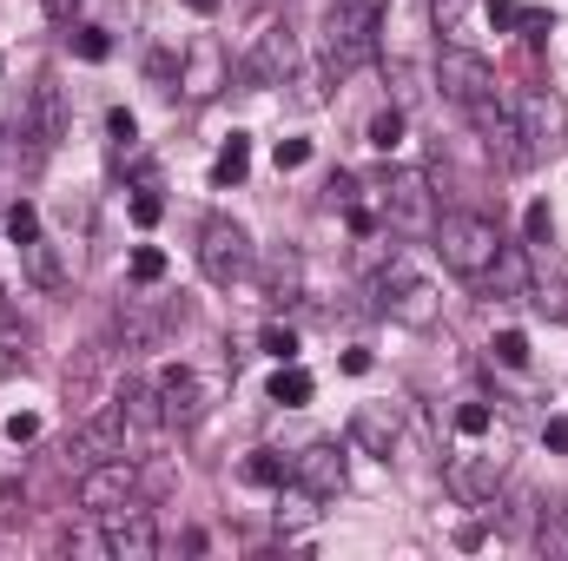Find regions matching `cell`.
<instances>
[{"mask_svg": "<svg viewBox=\"0 0 568 561\" xmlns=\"http://www.w3.org/2000/svg\"><path fill=\"white\" fill-rule=\"evenodd\" d=\"M377 53V0H331L324 13V73L351 80Z\"/></svg>", "mask_w": 568, "mask_h": 561, "instance_id": "obj_1", "label": "cell"}, {"mask_svg": "<svg viewBox=\"0 0 568 561\" xmlns=\"http://www.w3.org/2000/svg\"><path fill=\"white\" fill-rule=\"evenodd\" d=\"M429 238H436L443 265L469 284L483 278V272L496 265V252H503V232H496V218H483V212H443Z\"/></svg>", "mask_w": 568, "mask_h": 561, "instance_id": "obj_2", "label": "cell"}, {"mask_svg": "<svg viewBox=\"0 0 568 561\" xmlns=\"http://www.w3.org/2000/svg\"><path fill=\"white\" fill-rule=\"evenodd\" d=\"M377 212H384V225L404 232V238H429V232H436V192H429V178L417 172V165L384 172V185H377Z\"/></svg>", "mask_w": 568, "mask_h": 561, "instance_id": "obj_3", "label": "cell"}, {"mask_svg": "<svg viewBox=\"0 0 568 561\" xmlns=\"http://www.w3.org/2000/svg\"><path fill=\"white\" fill-rule=\"evenodd\" d=\"M509 482V456L503 449H489L483 436L476 442H463L449 462H443V489L456 496V502H469V509H483V502H496V489Z\"/></svg>", "mask_w": 568, "mask_h": 561, "instance_id": "obj_4", "label": "cell"}, {"mask_svg": "<svg viewBox=\"0 0 568 561\" xmlns=\"http://www.w3.org/2000/svg\"><path fill=\"white\" fill-rule=\"evenodd\" d=\"M377 310L390 317V324H404V330H429L436 317H443V297H436V284L417 278L410 265H390V272H377Z\"/></svg>", "mask_w": 568, "mask_h": 561, "instance_id": "obj_5", "label": "cell"}, {"mask_svg": "<svg viewBox=\"0 0 568 561\" xmlns=\"http://www.w3.org/2000/svg\"><path fill=\"white\" fill-rule=\"evenodd\" d=\"M199 272L212 284H239L252 272V232L239 218H205L199 225Z\"/></svg>", "mask_w": 568, "mask_h": 561, "instance_id": "obj_6", "label": "cell"}, {"mask_svg": "<svg viewBox=\"0 0 568 561\" xmlns=\"http://www.w3.org/2000/svg\"><path fill=\"white\" fill-rule=\"evenodd\" d=\"M516 126H523L529 159H556L562 140H568V100L556 86H529V93L516 100Z\"/></svg>", "mask_w": 568, "mask_h": 561, "instance_id": "obj_7", "label": "cell"}, {"mask_svg": "<svg viewBox=\"0 0 568 561\" xmlns=\"http://www.w3.org/2000/svg\"><path fill=\"white\" fill-rule=\"evenodd\" d=\"M436 86H443V100L449 106H476V100H489V93H503V80H496V67L476 53V47H443V60H436Z\"/></svg>", "mask_w": 568, "mask_h": 561, "instance_id": "obj_8", "label": "cell"}, {"mask_svg": "<svg viewBox=\"0 0 568 561\" xmlns=\"http://www.w3.org/2000/svg\"><path fill=\"white\" fill-rule=\"evenodd\" d=\"M232 86V53H225V40H192L185 53H179V93L192 100V106H205V100H219Z\"/></svg>", "mask_w": 568, "mask_h": 561, "instance_id": "obj_9", "label": "cell"}, {"mask_svg": "<svg viewBox=\"0 0 568 561\" xmlns=\"http://www.w3.org/2000/svg\"><path fill=\"white\" fill-rule=\"evenodd\" d=\"M133 496H140V469H133V456L87 462V469H80V489H73V502H80L87 516H106V509H120V502H133Z\"/></svg>", "mask_w": 568, "mask_h": 561, "instance_id": "obj_10", "label": "cell"}, {"mask_svg": "<svg viewBox=\"0 0 568 561\" xmlns=\"http://www.w3.org/2000/svg\"><path fill=\"white\" fill-rule=\"evenodd\" d=\"M297 73V40H291V27H258V40H252V53L239 60V80L245 86H258V93H272Z\"/></svg>", "mask_w": 568, "mask_h": 561, "instance_id": "obj_11", "label": "cell"}, {"mask_svg": "<svg viewBox=\"0 0 568 561\" xmlns=\"http://www.w3.org/2000/svg\"><path fill=\"white\" fill-rule=\"evenodd\" d=\"M344 482H351V469H344V449L337 442H304L291 456V489H304L311 502H337Z\"/></svg>", "mask_w": 568, "mask_h": 561, "instance_id": "obj_12", "label": "cell"}, {"mask_svg": "<svg viewBox=\"0 0 568 561\" xmlns=\"http://www.w3.org/2000/svg\"><path fill=\"white\" fill-rule=\"evenodd\" d=\"M469 126L483 133V145H489V159L496 165H529V145H523V126H516V106L503 100V93H489V100H476L469 106Z\"/></svg>", "mask_w": 568, "mask_h": 561, "instance_id": "obj_13", "label": "cell"}, {"mask_svg": "<svg viewBox=\"0 0 568 561\" xmlns=\"http://www.w3.org/2000/svg\"><path fill=\"white\" fill-rule=\"evenodd\" d=\"M100 542H106L113 561H152L159 555V529H152V516H145L140 502L106 509V516H100Z\"/></svg>", "mask_w": 568, "mask_h": 561, "instance_id": "obj_14", "label": "cell"}, {"mask_svg": "<svg viewBox=\"0 0 568 561\" xmlns=\"http://www.w3.org/2000/svg\"><path fill=\"white\" fill-rule=\"evenodd\" d=\"M152 390H159V404H165V429H199V417H205V384H199V370L165 364V370L152 377Z\"/></svg>", "mask_w": 568, "mask_h": 561, "instance_id": "obj_15", "label": "cell"}, {"mask_svg": "<svg viewBox=\"0 0 568 561\" xmlns=\"http://www.w3.org/2000/svg\"><path fill=\"white\" fill-rule=\"evenodd\" d=\"M73 456H80V462H113V456H133V436H126V410H120V404L93 410V417L80 422V436H73Z\"/></svg>", "mask_w": 568, "mask_h": 561, "instance_id": "obj_16", "label": "cell"}, {"mask_svg": "<svg viewBox=\"0 0 568 561\" xmlns=\"http://www.w3.org/2000/svg\"><path fill=\"white\" fill-rule=\"evenodd\" d=\"M351 442H357L364 456L390 462V456H397V442H404V422H397L390 404H357V410H351Z\"/></svg>", "mask_w": 568, "mask_h": 561, "instance_id": "obj_17", "label": "cell"}, {"mask_svg": "<svg viewBox=\"0 0 568 561\" xmlns=\"http://www.w3.org/2000/svg\"><path fill=\"white\" fill-rule=\"evenodd\" d=\"M120 410H126V436H133V456H140V449H152V442L165 436V404H159V390H152V384H140V377H133V384L120 390Z\"/></svg>", "mask_w": 568, "mask_h": 561, "instance_id": "obj_18", "label": "cell"}, {"mask_svg": "<svg viewBox=\"0 0 568 561\" xmlns=\"http://www.w3.org/2000/svg\"><path fill=\"white\" fill-rule=\"evenodd\" d=\"M27 120H33V133L47 145H60L73 133V113H67V86L53 80V73H40V86H33V106H27Z\"/></svg>", "mask_w": 568, "mask_h": 561, "instance_id": "obj_19", "label": "cell"}, {"mask_svg": "<svg viewBox=\"0 0 568 561\" xmlns=\"http://www.w3.org/2000/svg\"><path fill=\"white\" fill-rule=\"evenodd\" d=\"M476 284H483L489 297H529V284H536V272H529V245H509V238H503L496 265H489Z\"/></svg>", "mask_w": 568, "mask_h": 561, "instance_id": "obj_20", "label": "cell"}, {"mask_svg": "<svg viewBox=\"0 0 568 561\" xmlns=\"http://www.w3.org/2000/svg\"><path fill=\"white\" fill-rule=\"evenodd\" d=\"M258 284H265V304H297L304 297V258L291 252V245H278L272 258H265V272H258Z\"/></svg>", "mask_w": 568, "mask_h": 561, "instance_id": "obj_21", "label": "cell"}, {"mask_svg": "<svg viewBox=\"0 0 568 561\" xmlns=\"http://www.w3.org/2000/svg\"><path fill=\"white\" fill-rule=\"evenodd\" d=\"M172 317H179V310H152L145 297H126V304H120V337H126V350H152Z\"/></svg>", "mask_w": 568, "mask_h": 561, "instance_id": "obj_22", "label": "cell"}, {"mask_svg": "<svg viewBox=\"0 0 568 561\" xmlns=\"http://www.w3.org/2000/svg\"><path fill=\"white\" fill-rule=\"evenodd\" d=\"M20 272L40 284V290H60V284H67V265H60V245H53V238L20 245Z\"/></svg>", "mask_w": 568, "mask_h": 561, "instance_id": "obj_23", "label": "cell"}, {"mask_svg": "<svg viewBox=\"0 0 568 561\" xmlns=\"http://www.w3.org/2000/svg\"><path fill=\"white\" fill-rule=\"evenodd\" d=\"M27 364H33V330L0 310V377H20Z\"/></svg>", "mask_w": 568, "mask_h": 561, "instance_id": "obj_24", "label": "cell"}, {"mask_svg": "<svg viewBox=\"0 0 568 561\" xmlns=\"http://www.w3.org/2000/svg\"><path fill=\"white\" fill-rule=\"evenodd\" d=\"M469 20H476V0H429V27L449 47H469Z\"/></svg>", "mask_w": 568, "mask_h": 561, "instance_id": "obj_25", "label": "cell"}, {"mask_svg": "<svg viewBox=\"0 0 568 561\" xmlns=\"http://www.w3.org/2000/svg\"><path fill=\"white\" fill-rule=\"evenodd\" d=\"M239 476H245L252 489H284V482H291V462H284L278 449H252V456L239 462Z\"/></svg>", "mask_w": 568, "mask_h": 561, "instance_id": "obj_26", "label": "cell"}, {"mask_svg": "<svg viewBox=\"0 0 568 561\" xmlns=\"http://www.w3.org/2000/svg\"><path fill=\"white\" fill-rule=\"evenodd\" d=\"M311 390H317V384H311L297 364H278V377H272V390H265V397H272L278 410H304V404H311Z\"/></svg>", "mask_w": 568, "mask_h": 561, "instance_id": "obj_27", "label": "cell"}, {"mask_svg": "<svg viewBox=\"0 0 568 561\" xmlns=\"http://www.w3.org/2000/svg\"><path fill=\"white\" fill-rule=\"evenodd\" d=\"M245 172H252V140H245V133H232V140H225V152L212 159V185H239Z\"/></svg>", "mask_w": 568, "mask_h": 561, "instance_id": "obj_28", "label": "cell"}, {"mask_svg": "<svg viewBox=\"0 0 568 561\" xmlns=\"http://www.w3.org/2000/svg\"><path fill=\"white\" fill-rule=\"evenodd\" d=\"M529 304H536V317H549V324H568V278L529 284Z\"/></svg>", "mask_w": 568, "mask_h": 561, "instance_id": "obj_29", "label": "cell"}, {"mask_svg": "<svg viewBox=\"0 0 568 561\" xmlns=\"http://www.w3.org/2000/svg\"><path fill=\"white\" fill-rule=\"evenodd\" d=\"M364 145H377V152H397V145H404V106H384V113L364 126Z\"/></svg>", "mask_w": 568, "mask_h": 561, "instance_id": "obj_30", "label": "cell"}, {"mask_svg": "<svg viewBox=\"0 0 568 561\" xmlns=\"http://www.w3.org/2000/svg\"><path fill=\"white\" fill-rule=\"evenodd\" d=\"M456 436H463V442H476V436H496V410H489L483 397L456 404Z\"/></svg>", "mask_w": 568, "mask_h": 561, "instance_id": "obj_31", "label": "cell"}, {"mask_svg": "<svg viewBox=\"0 0 568 561\" xmlns=\"http://www.w3.org/2000/svg\"><path fill=\"white\" fill-rule=\"evenodd\" d=\"M489 350H496V364H503V370H529V337H523V330H496V344H489Z\"/></svg>", "mask_w": 568, "mask_h": 561, "instance_id": "obj_32", "label": "cell"}, {"mask_svg": "<svg viewBox=\"0 0 568 561\" xmlns=\"http://www.w3.org/2000/svg\"><path fill=\"white\" fill-rule=\"evenodd\" d=\"M67 47H73L80 60H106V53H113V40H106V27H73V33H67Z\"/></svg>", "mask_w": 568, "mask_h": 561, "instance_id": "obj_33", "label": "cell"}, {"mask_svg": "<svg viewBox=\"0 0 568 561\" xmlns=\"http://www.w3.org/2000/svg\"><path fill=\"white\" fill-rule=\"evenodd\" d=\"M7 238H13V245H33V238H40V212H33L27 198L7 205Z\"/></svg>", "mask_w": 568, "mask_h": 561, "instance_id": "obj_34", "label": "cell"}, {"mask_svg": "<svg viewBox=\"0 0 568 561\" xmlns=\"http://www.w3.org/2000/svg\"><path fill=\"white\" fill-rule=\"evenodd\" d=\"M106 140H113V152H133V145H140V120H133L126 106H113V113H106Z\"/></svg>", "mask_w": 568, "mask_h": 561, "instance_id": "obj_35", "label": "cell"}, {"mask_svg": "<svg viewBox=\"0 0 568 561\" xmlns=\"http://www.w3.org/2000/svg\"><path fill=\"white\" fill-rule=\"evenodd\" d=\"M258 344H265V357L297 364V330H291V324H265V337H258Z\"/></svg>", "mask_w": 568, "mask_h": 561, "instance_id": "obj_36", "label": "cell"}, {"mask_svg": "<svg viewBox=\"0 0 568 561\" xmlns=\"http://www.w3.org/2000/svg\"><path fill=\"white\" fill-rule=\"evenodd\" d=\"M159 218H165V198H159L152 185H140V192H133V225H140V232H152Z\"/></svg>", "mask_w": 568, "mask_h": 561, "instance_id": "obj_37", "label": "cell"}, {"mask_svg": "<svg viewBox=\"0 0 568 561\" xmlns=\"http://www.w3.org/2000/svg\"><path fill=\"white\" fill-rule=\"evenodd\" d=\"M159 278H165V252L140 245V252H133V284H159Z\"/></svg>", "mask_w": 568, "mask_h": 561, "instance_id": "obj_38", "label": "cell"}, {"mask_svg": "<svg viewBox=\"0 0 568 561\" xmlns=\"http://www.w3.org/2000/svg\"><path fill=\"white\" fill-rule=\"evenodd\" d=\"M523 232H529V245H549V238H556V218H549V205H529V212H523Z\"/></svg>", "mask_w": 568, "mask_h": 561, "instance_id": "obj_39", "label": "cell"}, {"mask_svg": "<svg viewBox=\"0 0 568 561\" xmlns=\"http://www.w3.org/2000/svg\"><path fill=\"white\" fill-rule=\"evenodd\" d=\"M272 159H278V172H297V165L311 159V140H278V152H272Z\"/></svg>", "mask_w": 568, "mask_h": 561, "instance_id": "obj_40", "label": "cell"}, {"mask_svg": "<svg viewBox=\"0 0 568 561\" xmlns=\"http://www.w3.org/2000/svg\"><path fill=\"white\" fill-rule=\"evenodd\" d=\"M489 27H496V33L523 27V7H516V0H489Z\"/></svg>", "mask_w": 568, "mask_h": 561, "instance_id": "obj_41", "label": "cell"}, {"mask_svg": "<svg viewBox=\"0 0 568 561\" xmlns=\"http://www.w3.org/2000/svg\"><path fill=\"white\" fill-rule=\"evenodd\" d=\"M33 436H40V417H27V410L7 417V442H33Z\"/></svg>", "mask_w": 568, "mask_h": 561, "instance_id": "obj_42", "label": "cell"}, {"mask_svg": "<svg viewBox=\"0 0 568 561\" xmlns=\"http://www.w3.org/2000/svg\"><path fill=\"white\" fill-rule=\"evenodd\" d=\"M523 40L542 47V40H549V13H529V7H523Z\"/></svg>", "mask_w": 568, "mask_h": 561, "instance_id": "obj_43", "label": "cell"}, {"mask_svg": "<svg viewBox=\"0 0 568 561\" xmlns=\"http://www.w3.org/2000/svg\"><path fill=\"white\" fill-rule=\"evenodd\" d=\"M542 442H549L556 456H568V417H549V422H542Z\"/></svg>", "mask_w": 568, "mask_h": 561, "instance_id": "obj_44", "label": "cell"}, {"mask_svg": "<svg viewBox=\"0 0 568 561\" xmlns=\"http://www.w3.org/2000/svg\"><path fill=\"white\" fill-rule=\"evenodd\" d=\"M542 542H549V549H556V555H568V502H562V509H556V529H549V536H542Z\"/></svg>", "mask_w": 568, "mask_h": 561, "instance_id": "obj_45", "label": "cell"}, {"mask_svg": "<svg viewBox=\"0 0 568 561\" xmlns=\"http://www.w3.org/2000/svg\"><path fill=\"white\" fill-rule=\"evenodd\" d=\"M27 509V489H13V482H0V516H20Z\"/></svg>", "mask_w": 568, "mask_h": 561, "instance_id": "obj_46", "label": "cell"}, {"mask_svg": "<svg viewBox=\"0 0 568 561\" xmlns=\"http://www.w3.org/2000/svg\"><path fill=\"white\" fill-rule=\"evenodd\" d=\"M185 7H192V13H219V0H185Z\"/></svg>", "mask_w": 568, "mask_h": 561, "instance_id": "obj_47", "label": "cell"}]
</instances>
